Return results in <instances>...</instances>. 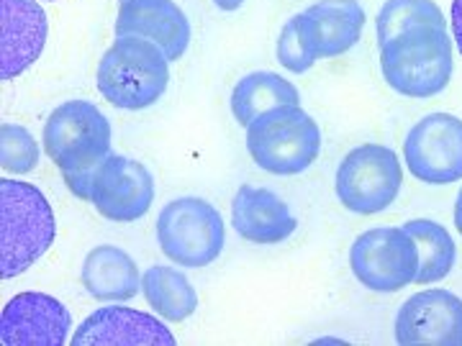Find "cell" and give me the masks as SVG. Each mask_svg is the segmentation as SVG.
Wrapping results in <instances>:
<instances>
[{
  "instance_id": "9a60e30c",
  "label": "cell",
  "mask_w": 462,
  "mask_h": 346,
  "mask_svg": "<svg viewBox=\"0 0 462 346\" xmlns=\"http://www.w3.org/2000/svg\"><path fill=\"white\" fill-rule=\"evenodd\" d=\"M175 336L154 315L134 308H100L72 333V346H172Z\"/></svg>"
},
{
  "instance_id": "7a4b0ae2",
  "label": "cell",
  "mask_w": 462,
  "mask_h": 346,
  "mask_svg": "<svg viewBox=\"0 0 462 346\" xmlns=\"http://www.w3.org/2000/svg\"><path fill=\"white\" fill-rule=\"evenodd\" d=\"M57 223L50 200L29 182H0V275L26 272L54 244Z\"/></svg>"
},
{
  "instance_id": "8992f818",
  "label": "cell",
  "mask_w": 462,
  "mask_h": 346,
  "mask_svg": "<svg viewBox=\"0 0 462 346\" xmlns=\"http://www.w3.org/2000/svg\"><path fill=\"white\" fill-rule=\"evenodd\" d=\"M157 241L170 262L200 269L221 257L226 244V226L216 205L188 196L170 200L160 211Z\"/></svg>"
},
{
  "instance_id": "83f0119b",
  "label": "cell",
  "mask_w": 462,
  "mask_h": 346,
  "mask_svg": "<svg viewBox=\"0 0 462 346\" xmlns=\"http://www.w3.org/2000/svg\"><path fill=\"white\" fill-rule=\"evenodd\" d=\"M121 3H126V0H121Z\"/></svg>"
},
{
  "instance_id": "4316f807",
  "label": "cell",
  "mask_w": 462,
  "mask_h": 346,
  "mask_svg": "<svg viewBox=\"0 0 462 346\" xmlns=\"http://www.w3.org/2000/svg\"><path fill=\"white\" fill-rule=\"evenodd\" d=\"M455 226H457V231H460L462 236V187L460 193H457V203H455Z\"/></svg>"
},
{
  "instance_id": "484cf974",
  "label": "cell",
  "mask_w": 462,
  "mask_h": 346,
  "mask_svg": "<svg viewBox=\"0 0 462 346\" xmlns=\"http://www.w3.org/2000/svg\"><path fill=\"white\" fill-rule=\"evenodd\" d=\"M214 5L221 8V11H236V8L245 5V0H214Z\"/></svg>"
},
{
  "instance_id": "e0dca14e",
  "label": "cell",
  "mask_w": 462,
  "mask_h": 346,
  "mask_svg": "<svg viewBox=\"0 0 462 346\" xmlns=\"http://www.w3.org/2000/svg\"><path fill=\"white\" fill-rule=\"evenodd\" d=\"M85 290L103 303H124L142 290L139 267L121 247L100 244L88 251L80 272Z\"/></svg>"
},
{
  "instance_id": "9c48e42d",
  "label": "cell",
  "mask_w": 462,
  "mask_h": 346,
  "mask_svg": "<svg viewBox=\"0 0 462 346\" xmlns=\"http://www.w3.org/2000/svg\"><path fill=\"white\" fill-rule=\"evenodd\" d=\"M403 159L413 178L427 185L462 180V118L430 114L416 121L403 141Z\"/></svg>"
},
{
  "instance_id": "d4e9b609",
  "label": "cell",
  "mask_w": 462,
  "mask_h": 346,
  "mask_svg": "<svg viewBox=\"0 0 462 346\" xmlns=\"http://www.w3.org/2000/svg\"><path fill=\"white\" fill-rule=\"evenodd\" d=\"M452 33L462 54V0H452Z\"/></svg>"
},
{
  "instance_id": "ac0fdd59",
  "label": "cell",
  "mask_w": 462,
  "mask_h": 346,
  "mask_svg": "<svg viewBox=\"0 0 462 346\" xmlns=\"http://www.w3.org/2000/svg\"><path fill=\"white\" fill-rule=\"evenodd\" d=\"M306 16L314 29L319 57H339L363 36L365 11L360 0H319Z\"/></svg>"
},
{
  "instance_id": "7c38bea8",
  "label": "cell",
  "mask_w": 462,
  "mask_h": 346,
  "mask_svg": "<svg viewBox=\"0 0 462 346\" xmlns=\"http://www.w3.org/2000/svg\"><path fill=\"white\" fill-rule=\"evenodd\" d=\"M69 329V311L47 293L11 297L0 315V341L5 346H62Z\"/></svg>"
},
{
  "instance_id": "30bf717a",
  "label": "cell",
  "mask_w": 462,
  "mask_h": 346,
  "mask_svg": "<svg viewBox=\"0 0 462 346\" xmlns=\"http://www.w3.org/2000/svg\"><path fill=\"white\" fill-rule=\"evenodd\" d=\"M154 193L152 172L124 154H108L90 180V203L103 218L116 223H134L147 215Z\"/></svg>"
},
{
  "instance_id": "4fadbf2b",
  "label": "cell",
  "mask_w": 462,
  "mask_h": 346,
  "mask_svg": "<svg viewBox=\"0 0 462 346\" xmlns=\"http://www.w3.org/2000/svg\"><path fill=\"white\" fill-rule=\"evenodd\" d=\"M47 14L36 0H0V77L14 80L47 44Z\"/></svg>"
},
{
  "instance_id": "603a6c76",
  "label": "cell",
  "mask_w": 462,
  "mask_h": 346,
  "mask_svg": "<svg viewBox=\"0 0 462 346\" xmlns=\"http://www.w3.org/2000/svg\"><path fill=\"white\" fill-rule=\"evenodd\" d=\"M275 57L281 67H285L288 72H309L319 59V50H316L314 29L311 21L303 14H298L291 21H285V26L281 29L278 44H275Z\"/></svg>"
},
{
  "instance_id": "cb8c5ba5",
  "label": "cell",
  "mask_w": 462,
  "mask_h": 346,
  "mask_svg": "<svg viewBox=\"0 0 462 346\" xmlns=\"http://www.w3.org/2000/svg\"><path fill=\"white\" fill-rule=\"evenodd\" d=\"M39 165V144L29 129L18 123L0 126V167L11 175H26Z\"/></svg>"
},
{
  "instance_id": "277c9868",
  "label": "cell",
  "mask_w": 462,
  "mask_h": 346,
  "mask_svg": "<svg viewBox=\"0 0 462 346\" xmlns=\"http://www.w3.org/2000/svg\"><path fill=\"white\" fill-rule=\"evenodd\" d=\"M385 83L406 98H434L452 77V39L447 29H411L380 44Z\"/></svg>"
},
{
  "instance_id": "5bb4252c",
  "label": "cell",
  "mask_w": 462,
  "mask_h": 346,
  "mask_svg": "<svg viewBox=\"0 0 462 346\" xmlns=\"http://www.w3.org/2000/svg\"><path fill=\"white\" fill-rule=\"evenodd\" d=\"M116 36L149 39L175 62L190 44V21L172 0H126L116 16Z\"/></svg>"
},
{
  "instance_id": "5b68a950",
  "label": "cell",
  "mask_w": 462,
  "mask_h": 346,
  "mask_svg": "<svg viewBox=\"0 0 462 346\" xmlns=\"http://www.w3.org/2000/svg\"><path fill=\"white\" fill-rule=\"evenodd\" d=\"M247 151L270 175H300L321 154V129L300 105H281L249 123Z\"/></svg>"
},
{
  "instance_id": "44dd1931",
  "label": "cell",
  "mask_w": 462,
  "mask_h": 346,
  "mask_svg": "<svg viewBox=\"0 0 462 346\" xmlns=\"http://www.w3.org/2000/svg\"><path fill=\"white\" fill-rule=\"evenodd\" d=\"M403 229L409 231L419 249V272H416V285H431V282L445 280L457 262V247L449 236V231L430 221V218H413Z\"/></svg>"
},
{
  "instance_id": "d6986e66",
  "label": "cell",
  "mask_w": 462,
  "mask_h": 346,
  "mask_svg": "<svg viewBox=\"0 0 462 346\" xmlns=\"http://www.w3.org/2000/svg\"><path fill=\"white\" fill-rule=\"evenodd\" d=\"M300 96L293 83L275 72H252L231 90V115L236 123L249 126L257 115L281 105H298Z\"/></svg>"
},
{
  "instance_id": "52a82bcc",
  "label": "cell",
  "mask_w": 462,
  "mask_h": 346,
  "mask_svg": "<svg viewBox=\"0 0 462 346\" xmlns=\"http://www.w3.org/2000/svg\"><path fill=\"white\" fill-rule=\"evenodd\" d=\"M403 169L393 149L360 144L337 169V198L349 214L375 215L396 203Z\"/></svg>"
},
{
  "instance_id": "7402d4cb",
  "label": "cell",
  "mask_w": 462,
  "mask_h": 346,
  "mask_svg": "<svg viewBox=\"0 0 462 346\" xmlns=\"http://www.w3.org/2000/svg\"><path fill=\"white\" fill-rule=\"evenodd\" d=\"M421 26L447 29L442 8L434 0H385V5L378 14V41L385 44L398 33L421 29Z\"/></svg>"
},
{
  "instance_id": "ffe728a7",
  "label": "cell",
  "mask_w": 462,
  "mask_h": 346,
  "mask_svg": "<svg viewBox=\"0 0 462 346\" xmlns=\"http://www.w3.org/2000/svg\"><path fill=\"white\" fill-rule=\"evenodd\" d=\"M142 293L154 308V314H160L167 321H185L199 308V296L190 280L178 269L162 264H154L144 272Z\"/></svg>"
},
{
  "instance_id": "6da1fadb",
  "label": "cell",
  "mask_w": 462,
  "mask_h": 346,
  "mask_svg": "<svg viewBox=\"0 0 462 346\" xmlns=\"http://www.w3.org/2000/svg\"><path fill=\"white\" fill-rule=\"evenodd\" d=\"M44 149L62 169L67 187L78 198L90 200L93 172L111 154V123L98 105L67 100L44 123Z\"/></svg>"
},
{
  "instance_id": "3957f363",
  "label": "cell",
  "mask_w": 462,
  "mask_h": 346,
  "mask_svg": "<svg viewBox=\"0 0 462 346\" xmlns=\"http://www.w3.org/2000/svg\"><path fill=\"white\" fill-rule=\"evenodd\" d=\"M170 59L154 41L116 36L98 65V90L121 111H144L165 96Z\"/></svg>"
},
{
  "instance_id": "ba28073f",
  "label": "cell",
  "mask_w": 462,
  "mask_h": 346,
  "mask_svg": "<svg viewBox=\"0 0 462 346\" xmlns=\"http://www.w3.org/2000/svg\"><path fill=\"white\" fill-rule=\"evenodd\" d=\"M352 275L373 293H398L416 280L419 249L406 229L380 226L360 233L349 249Z\"/></svg>"
},
{
  "instance_id": "2e32d148",
  "label": "cell",
  "mask_w": 462,
  "mask_h": 346,
  "mask_svg": "<svg viewBox=\"0 0 462 346\" xmlns=\"http://www.w3.org/2000/svg\"><path fill=\"white\" fill-rule=\"evenodd\" d=\"M231 223L236 233L252 244H281L298 229L288 203L257 185H242L231 200Z\"/></svg>"
},
{
  "instance_id": "8fae6325",
  "label": "cell",
  "mask_w": 462,
  "mask_h": 346,
  "mask_svg": "<svg viewBox=\"0 0 462 346\" xmlns=\"http://www.w3.org/2000/svg\"><path fill=\"white\" fill-rule=\"evenodd\" d=\"M396 341L403 346H462V297L449 290H421L396 314Z\"/></svg>"
}]
</instances>
